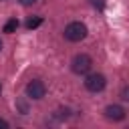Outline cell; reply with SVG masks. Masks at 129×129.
Wrapping results in <instances>:
<instances>
[{
	"mask_svg": "<svg viewBox=\"0 0 129 129\" xmlns=\"http://www.w3.org/2000/svg\"><path fill=\"white\" fill-rule=\"evenodd\" d=\"M85 36H87V26L83 22H71V24H67V28H64V38L67 40L81 42Z\"/></svg>",
	"mask_w": 129,
	"mask_h": 129,
	"instance_id": "6da1fadb",
	"label": "cell"
},
{
	"mask_svg": "<svg viewBox=\"0 0 129 129\" xmlns=\"http://www.w3.org/2000/svg\"><path fill=\"white\" fill-rule=\"evenodd\" d=\"M91 67H93V58L89 54H77L73 58V62H71V69L77 75H87L91 71Z\"/></svg>",
	"mask_w": 129,
	"mask_h": 129,
	"instance_id": "7a4b0ae2",
	"label": "cell"
},
{
	"mask_svg": "<svg viewBox=\"0 0 129 129\" xmlns=\"http://www.w3.org/2000/svg\"><path fill=\"white\" fill-rule=\"evenodd\" d=\"M105 85H107V79H105V75H101V73H91V75H87V79H85V87H87V91H91V93L103 91Z\"/></svg>",
	"mask_w": 129,
	"mask_h": 129,
	"instance_id": "3957f363",
	"label": "cell"
},
{
	"mask_svg": "<svg viewBox=\"0 0 129 129\" xmlns=\"http://www.w3.org/2000/svg\"><path fill=\"white\" fill-rule=\"evenodd\" d=\"M44 93H46V87H44V83H42V81H38V79L30 81V83L26 85V97H28V99L38 101V99H42V97H44Z\"/></svg>",
	"mask_w": 129,
	"mask_h": 129,
	"instance_id": "277c9868",
	"label": "cell"
},
{
	"mask_svg": "<svg viewBox=\"0 0 129 129\" xmlns=\"http://www.w3.org/2000/svg\"><path fill=\"white\" fill-rule=\"evenodd\" d=\"M105 117L109 121H123L125 119V109L121 105H109L105 109Z\"/></svg>",
	"mask_w": 129,
	"mask_h": 129,
	"instance_id": "5b68a950",
	"label": "cell"
},
{
	"mask_svg": "<svg viewBox=\"0 0 129 129\" xmlns=\"http://www.w3.org/2000/svg\"><path fill=\"white\" fill-rule=\"evenodd\" d=\"M40 24H42V18H40V16H30V18L26 20V28H30V30H32V28H38Z\"/></svg>",
	"mask_w": 129,
	"mask_h": 129,
	"instance_id": "8992f818",
	"label": "cell"
},
{
	"mask_svg": "<svg viewBox=\"0 0 129 129\" xmlns=\"http://www.w3.org/2000/svg\"><path fill=\"white\" fill-rule=\"evenodd\" d=\"M16 28H18V20H16V18H10V20L4 24V32H8V34L16 32Z\"/></svg>",
	"mask_w": 129,
	"mask_h": 129,
	"instance_id": "52a82bcc",
	"label": "cell"
},
{
	"mask_svg": "<svg viewBox=\"0 0 129 129\" xmlns=\"http://www.w3.org/2000/svg\"><path fill=\"white\" fill-rule=\"evenodd\" d=\"M121 99H123V101H127V103H129V85H127V87H123V89H121Z\"/></svg>",
	"mask_w": 129,
	"mask_h": 129,
	"instance_id": "ba28073f",
	"label": "cell"
},
{
	"mask_svg": "<svg viewBox=\"0 0 129 129\" xmlns=\"http://www.w3.org/2000/svg\"><path fill=\"white\" fill-rule=\"evenodd\" d=\"M91 4H93L95 8H99V10H103V6H105V0H91Z\"/></svg>",
	"mask_w": 129,
	"mask_h": 129,
	"instance_id": "9c48e42d",
	"label": "cell"
},
{
	"mask_svg": "<svg viewBox=\"0 0 129 129\" xmlns=\"http://www.w3.org/2000/svg\"><path fill=\"white\" fill-rule=\"evenodd\" d=\"M38 0H20V4L22 6H32V4H36Z\"/></svg>",
	"mask_w": 129,
	"mask_h": 129,
	"instance_id": "30bf717a",
	"label": "cell"
},
{
	"mask_svg": "<svg viewBox=\"0 0 129 129\" xmlns=\"http://www.w3.org/2000/svg\"><path fill=\"white\" fill-rule=\"evenodd\" d=\"M0 129H8V121L6 119H0Z\"/></svg>",
	"mask_w": 129,
	"mask_h": 129,
	"instance_id": "8fae6325",
	"label": "cell"
},
{
	"mask_svg": "<svg viewBox=\"0 0 129 129\" xmlns=\"http://www.w3.org/2000/svg\"><path fill=\"white\" fill-rule=\"evenodd\" d=\"M0 50H2V40H0Z\"/></svg>",
	"mask_w": 129,
	"mask_h": 129,
	"instance_id": "7c38bea8",
	"label": "cell"
},
{
	"mask_svg": "<svg viewBox=\"0 0 129 129\" xmlns=\"http://www.w3.org/2000/svg\"><path fill=\"white\" fill-rule=\"evenodd\" d=\"M0 91H2V87H0Z\"/></svg>",
	"mask_w": 129,
	"mask_h": 129,
	"instance_id": "4fadbf2b",
	"label": "cell"
}]
</instances>
